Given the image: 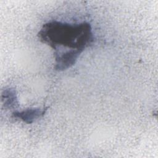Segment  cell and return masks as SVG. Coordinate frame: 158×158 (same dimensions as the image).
<instances>
[{"mask_svg":"<svg viewBox=\"0 0 158 158\" xmlns=\"http://www.w3.org/2000/svg\"><path fill=\"white\" fill-rule=\"evenodd\" d=\"M44 114V110L40 108L27 109L22 111H17L13 113L12 116L23 120L27 123H31L36 119L40 117Z\"/></svg>","mask_w":158,"mask_h":158,"instance_id":"2","label":"cell"},{"mask_svg":"<svg viewBox=\"0 0 158 158\" xmlns=\"http://www.w3.org/2000/svg\"><path fill=\"white\" fill-rule=\"evenodd\" d=\"M41 40L55 50V69L64 70L72 66L94 40L89 23H68L52 21L39 32Z\"/></svg>","mask_w":158,"mask_h":158,"instance_id":"1","label":"cell"}]
</instances>
